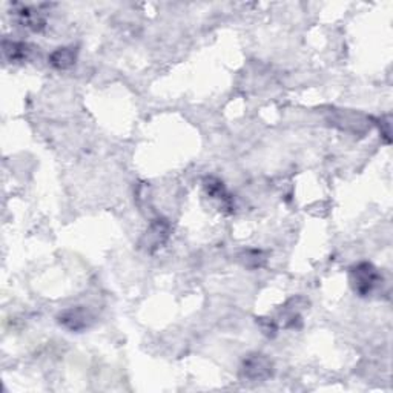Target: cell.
<instances>
[{
  "label": "cell",
  "mask_w": 393,
  "mask_h": 393,
  "mask_svg": "<svg viewBox=\"0 0 393 393\" xmlns=\"http://www.w3.org/2000/svg\"><path fill=\"white\" fill-rule=\"evenodd\" d=\"M350 286L358 297L366 298L375 292L382 283V275L370 261H360L349 271Z\"/></svg>",
  "instance_id": "cell-1"
},
{
  "label": "cell",
  "mask_w": 393,
  "mask_h": 393,
  "mask_svg": "<svg viewBox=\"0 0 393 393\" xmlns=\"http://www.w3.org/2000/svg\"><path fill=\"white\" fill-rule=\"evenodd\" d=\"M57 323L70 332H83L90 329L94 323L93 313L83 306L65 309L57 315Z\"/></svg>",
  "instance_id": "cell-4"
},
{
  "label": "cell",
  "mask_w": 393,
  "mask_h": 393,
  "mask_svg": "<svg viewBox=\"0 0 393 393\" xmlns=\"http://www.w3.org/2000/svg\"><path fill=\"white\" fill-rule=\"evenodd\" d=\"M240 261L248 269H260L268 261L266 253L258 249H248L240 253Z\"/></svg>",
  "instance_id": "cell-9"
},
{
  "label": "cell",
  "mask_w": 393,
  "mask_h": 393,
  "mask_svg": "<svg viewBox=\"0 0 393 393\" xmlns=\"http://www.w3.org/2000/svg\"><path fill=\"white\" fill-rule=\"evenodd\" d=\"M16 16L19 23L33 33H41L46 26V17L43 11H41V8L37 6L17 5Z\"/></svg>",
  "instance_id": "cell-6"
},
{
  "label": "cell",
  "mask_w": 393,
  "mask_h": 393,
  "mask_svg": "<svg viewBox=\"0 0 393 393\" xmlns=\"http://www.w3.org/2000/svg\"><path fill=\"white\" fill-rule=\"evenodd\" d=\"M258 323H260L264 335L275 337V333H277V330H278L277 323H275L272 318H260Z\"/></svg>",
  "instance_id": "cell-10"
},
{
  "label": "cell",
  "mask_w": 393,
  "mask_h": 393,
  "mask_svg": "<svg viewBox=\"0 0 393 393\" xmlns=\"http://www.w3.org/2000/svg\"><path fill=\"white\" fill-rule=\"evenodd\" d=\"M169 237H171V223L163 217H159L152 220L151 224L147 226V229L145 231L139 241V248L146 253H155L157 251L162 249L166 243H168Z\"/></svg>",
  "instance_id": "cell-3"
},
{
  "label": "cell",
  "mask_w": 393,
  "mask_h": 393,
  "mask_svg": "<svg viewBox=\"0 0 393 393\" xmlns=\"http://www.w3.org/2000/svg\"><path fill=\"white\" fill-rule=\"evenodd\" d=\"M4 56L9 63H23L28 61V57L31 56V46L25 42L17 41H8L5 38L2 43Z\"/></svg>",
  "instance_id": "cell-8"
},
{
  "label": "cell",
  "mask_w": 393,
  "mask_h": 393,
  "mask_svg": "<svg viewBox=\"0 0 393 393\" xmlns=\"http://www.w3.org/2000/svg\"><path fill=\"white\" fill-rule=\"evenodd\" d=\"M273 375V361L260 352L249 353L241 362L240 378L248 382H264Z\"/></svg>",
  "instance_id": "cell-2"
},
{
  "label": "cell",
  "mask_w": 393,
  "mask_h": 393,
  "mask_svg": "<svg viewBox=\"0 0 393 393\" xmlns=\"http://www.w3.org/2000/svg\"><path fill=\"white\" fill-rule=\"evenodd\" d=\"M77 56H78L77 48H74V46H61V48L54 49V51L49 54L48 62H49V65L54 68V70L66 71V70H70V68H73L75 65Z\"/></svg>",
  "instance_id": "cell-7"
},
{
  "label": "cell",
  "mask_w": 393,
  "mask_h": 393,
  "mask_svg": "<svg viewBox=\"0 0 393 393\" xmlns=\"http://www.w3.org/2000/svg\"><path fill=\"white\" fill-rule=\"evenodd\" d=\"M203 189L204 194L212 199L214 201H217L219 209L224 214H232L234 212V197L226 189L224 183L219 179V177L208 175L204 177L203 180Z\"/></svg>",
  "instance_id": "cell-5"
},
{
  "label": "cell",
  "mask_w": 393,
  "mask_h": 393,
  "mask_svg": "<svg viewBox=\"0 0 393 393\" xmlns=\"http://www.w3.org/2000/svg\"><path fill=\"white\" fill-rule=\"evenodd\" d=\"M379 131L381 135L386 139V143H390V117H382L379 120Z\"/></svg>",
  "instance_id": "cell-11"
}]
</instances>
